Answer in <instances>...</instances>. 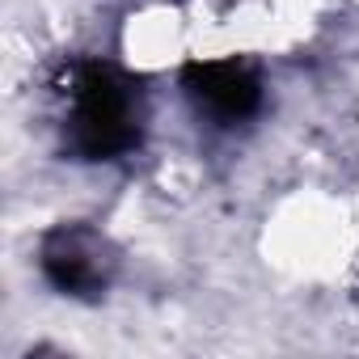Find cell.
Masks as SVG:
<instances>
[{
	"mask_svg": "<svg viewBox=\"0 0 359 359\" xmlns=\"http://www.w3.org/2000/svg\"><path fill=\"white\" fill-rule=\"evenodd\" d=\"M135 144L140 123L131 85L106 64H85L72 76V148L85 161H110Z\"/></svg>",
	"mask_w": 359,
	"mask_h": 359,
	"instance_id": "obj_1",
	"label": "cell"
},
{
	"mask_svg": "<svg viewBox=\"0 0 359 359\" xmlns=\"http://www.w3.org/2000/svg\"><path fill=\"white\" fill-rule=\"evenodd\" d=\"M182 85L203 110H212L216 118H229V123L254 114L262 102L258 76L237 60H191L182 68Z\"/></svg>",
	"mask_w": 359,
	"mask_h": 359,
	"instance_id": "obj_2",
	"label": "cell"
},
{
	"mask_svg": "<svg viewBox=\"0 0 359 359\" xmlns=\"http://www.w3.org/2000/svg\"><path fill=\"white\" fill-rule=\"evenodd\" d=\"M43 271L60 292L89 296L106 283L102 241L89 229H55L43 245Z\"/></svg>",
	"mask_w": 359,
	"mask_h": 359,
	"instance_id": "obj_3",
	"label": "cell"
}]
</instances>
